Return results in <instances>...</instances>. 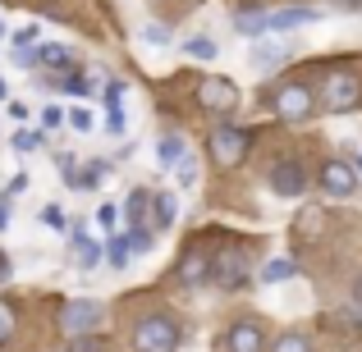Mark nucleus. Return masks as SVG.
Masks as SVG:
<instances>
[{
  "label": "nucleus",
  "instance_id": "obj_23",
  "mask_svg": "<svg viewBox=\"0 0 362 352\" xmlns=\"http://www.w3.org/2000/svg\"><path fill=\"white\" fill-rule=\"evenodd\" d=\"M9 147H14L18 156H28V151H37V147H42V133H33V128H18L14 138H9Z\"/></svg>",
  "mask_w": 362,
  "mask_h": 352
},
{
  "label": "nucleus",
  "instance_id": "obj_47",
  "mask_svg": "<svg viewBox=\"0 0 362 352\" xmlns=\"http://www.w3.org/2000/svg\"><path fill=\"white\" fill-rule=\"evenodd\" d=\"M358 9H362V0H358Z\"/></svg>",
  "mask_w": 362,
  "mask_h": 352
},
{
  "label": "nucleus",
  "instance_id": "obj_7",
  "mask_svg": "<svg viewBox=\"0 0 362 352\" xmlns=\"http://www.w3.org/2000/svg\"><path fill=\"white\" fill-rule=\"evenodd\" d=\"M284 60H289V42H280V37H252V46H247V64H252L257 73L280 69Z\"/></svg>",
  "mask_w": 362,
  "mask_h": 352
},
{
  "label": "nucleus",
  "instance_id": "obj_20",
  "mask_svg": "<svg viewBox=\"0 0 362 352\" xmlns=\"http://www.w3.org/2000/svg\"><path fill=\"white\" fill-rule=\"evenodd\" d=\"M156 197V229H170L179 215V193H151Z\"/></svg>",
  "mask_w": 362,
  "mask_h": 352
},
{
  "label": "nucleus",
  "instance_id": "obj_34",
  "mask_svg": "<svg viewBox=\"0 0 362 352\" xmlns=\"http://www.w3.org/2000/svg\"><path fill=\"white\" fill-rule=\"evenodd\" d=\"M317 224H321V211H303L298 215V233L303 238H317Z\"/></svg>",
  "mask_w": 362,
  "mask_h": 352
},
{
  "label": "nucleus",
  "instance_id": "obj_9",
  "mask_svg": "<svg viewBox=\"0 0 362 352\" xmlns=\"http://www.w3.org/2000/svg\"><path fill=\"white\" fill-rule=\"evenodd\" d=\"M321 188H326V197H354L358 193V174H354V165L349 160H326L321 165Z\"/></svg>",
  "mask_w": 362,
  "mask_h": 352
},
{
  "label": "nucleus",
  "instance_id": "obj_14",
  "mask_svg": "<svg viewBox=\"0 0 362 352\" xmlns=\"http://www.w3.org/2000/svg\"><path fill=\"white\" fill-rule=\"evenodd\" d=\"M147 206H151V193H147V188H133V193H129V202H124L129 229H147Z\"/></svg>",
  "mask_w": 362,
  "mask_h": 352
},
{
  "label": "nucleus",
  "instance_id": "obj_6",
  "mask_svg": "<svg viewBox=\"0 0 362 352\" xmlns=\"http://www.w3.org/2000/svg\"><path fill=\"white\" fill-rule=\"evenodd\" d=\"M312 92L303 87V83H280V92H275V115L280 119H289V123H303L312 115Z\"/></svg>",
  "mask_w": 362,
  "mask_h": 352
},
{
  "label": "nucleus",
  "instance_id": "obj_39",
  "mask_svg": "<svg viewBox=\"0 0 362 352\" xmlns=\"http://www.w3.org/2000/svg\"><path fill=\"white\" fill-rule=\"evenodd\" d=\"M14 46H37V28H18V32H14Z\"/></svg>",
  "mask_w": 362,
  "mask_h": 352
},
{
  "label": "nucleus",
  "instance_id": "obj_27",
  "mask_svg": "<svg viewBox=\"0 0 362 352\" xmlns=\"http://www.w3.org/2000/svg\"><path fill=\"white\" fill-rule=\"evenodd\" d=\"M124 128H129V119H124V106H119V101H110V110H106V133H110V138H119Z\"/></svg>",
  "mask_w": 362,
  "mask_h": 352
},
{
  "label": "nucleus",
  "instance_id": "obj_22",
  "mask_svg": "<svg viewBox=\"0 0 362 352\" xmlns=\"http://www.w3.org/2000/svg\"><path fill=\"white\" fill-rule=\"evenodd\" d=\"M234 28H239L243 37H262L266 32V14H257V9L247 14V9H243V14H234Z\"/></svg>",
  "mask_w": 362,
  "mask_h": 352
},
{
  "label": "nucleus",
  "instance_id": "obj_31",
  "mask_svg": "<svg viewBox=\"0 0 362 352\" xmlns=\"http://www.w3.org/2000/svg\"><path fill=\"white\" fill-rule=\"evenodd\" d=\"M142 42L147 46H170V28H160V23H142Z\"/></svg>",
  "mask_w": 362,
  "mask_h": 352
},
{
  "label": "nucleus",
  "instance_id": "obj_42",
  "mask_svg": "<svg viewBox=\"0 0 362 352\" xmlns=\"http://www.w3.org/2000/svg\"><path fill=\"white\" fill-rule=\"evenodd\" d=\"M9 279V261H5V256H0V284H5Z\"/></svg>",
  "mask_w": 362,
  "mask_h": 352
},
{
  "label": "nucleus",
  "instance_id": "obj_13",
  "mask_svg": "<svg viewBox=\"0 0 362 352\" xmlns=\"http://www.w3.org/2000/svg\"><path fill=\"white\" fill-rule=\"evenodd\" d=\"M262 348H266L262 325H252V320H239V325L230 329V352H262Z\"/></svg>",
  "mask_w": 362,
  "mask_h": 352
},
{
  "label": "nucleus",
  "instance_id": "obj_36",
  "mask_svg": "<svg viewBox=\"0 0 362 352\" xmlns=\"http://www.w3.org/2000/svg\"><path fill=\"white\" fill-rule=\"evenodd\" d=\"M9 334H14V311H9L5 302H0V344H5Z\"/></svg>",
  "mask_w": 362,
  "mask_h": 352
},
{
  "label": "nucleus",
  "instance_id": "obj_43",
  "mask_svg": "<svg viewBox=\"0 0 362 352\" xmlns=\"http://www.w3.org/2000/svg\"><path fill=\"white\" fill-rule=\"evenodd\" d=\"M330 5H339V9H358V0H330Z\"/></svg>",
  "mask_w": 362,
  "mask_h": 352
},
{
  "label": "nucleus",
  "instance_id": "obj_46",
  "mask_svg": "<svg viewBox=\"0 0 362 352\" xmlns=\"http://www.w3.org/2000/svg\"><path fill=\"white\" fill-rule=\"evenodd\" d=\"M0 37H5V23H0Z\"/></svg>",
  "mask_w": 362,
  "mask_h": 352
},
{
  "label": "nucleus",
  "instance_id": "obj_17",
  "mask_svg": "<svg viewBox=\"0 0 362 352\" xmlns=\"http://www.w3.org/2000/svg\"><path fill=\"white\" fill-rule=\"evenodd\" d=\"M206 265H211V261H206V252H202V247H193V252L184 256V265H179V279H184V284H202L206 274H211Z\"/></svg>",
  "mask_w": 362,
  "mask_h": 352
},
{
  "label": "nucleus",
  "instance_id": "obj_28",
  "mask_svg": "<svg viewBox=\"0 0 362 352\" xmlns=\"http://www.w3.org/2000/svg\"><path fill=\"white\" fill-rule=\"evenodd\" d=\"M69 352H106V339H97V334H74L69 339Z\"/></svg>",
  "mask_w": 362,
  "mask_h": 352
},
{
  "label": "nucleus",
  "instance_id": "obj_40",
  "mask_svg": "<svg viewBox=\"0 0 362 352\" xmlns=\"http://www.w3.org/2000/svg\"><path fill=\"white\" fill-rule=\"evenodd\" d=\"M354 302H358V307H362V274H358V279H354Z\"/></svg>",
  "mask_w": 362,
  "mask_h": 352
},
{
  "label": "nucleus",
  "instance_id": "obj_37",
  "mask_svg": "<svg viewBox=\"0 0 362 352\" xmlns=\"http://www.w3.org/2000/svg\"><path fill=\"white\" fill-rule=\"evenodd\" d=\"M60 123H64V110L60 106H46L42 110V128H60Z\"/></svg>",
  "mask_w": 362,
  "mask_h": 352
},
{
  "label": "nucleus",
  "instance_id": "obj_3",
  "mask_svg": "<svg viewBox=\"0 0 362 352\" xmlns=\"http://www.w3.org/2000/svg\"><path fill=\"white\" fill-rule=\"evenodd\" d=\"M101 320H106V307H101L97 298H69L60 307V329L64 334H92V329L101 325Z\"/></svg>",
  "mask_w": 362,
  "mask_h": 352
},
{
  "label": "nucleus",
  "instance_id": "obj_21",
  "mask_svg": "<svg viewBox=\"0 0 362 352\" xmlns=\"http://www.w3.org/2000/svg\"><path fill=\"white\" fill-rule=\"evenodd\" d=\"M184 51L193 55V60H216V55H221V46H216L211 37H188V42H184Z\"/></svg>",
  "mask_w": 362,
  "mask_h": 352
},
{
  "label": "nucleus",
  "instance_id": "obj_25",
  "mask_svg": "<svg viewBox=\"0 0 362 352\" xmlns=\"http://www.w3.org/2000/svg\"><path fill=\"white\" fill-rule=\"evenodd\" d=\"M64 119L74 123V133H92V128H97V119H92V110H88V106H74Z\"/></svg>",
  "mask_w": 362,
  "mask_h": 352
},
{
  "label": "nucleus",
  "instance_id": "obj_45",
  "mask_svg": "<svg viewBox=\"0 0 362 352\" xmlns=\"http://www.w3.org/2000/svg\"><path fill=\"white\" fill-rule=\"evenodd\" d=\"M5 92H9V87H5V78H0V101H5Z\"/></svg>",
  "mask_w": 362,
  "mask_h": 352
},
{
  "label": "nucleus",
  "instance_id": "obj_15",
  "mask_svg": "<svg viewBox=\"0 0 362 352\" xmlns=\"http://www.w3.org/2000/svg\"><path fill=\"white\" fill-rule=\"evenodd\" d=\"M184 151H188V142L179 138V133H165V138L156 142V160H160V169H175L179 160H184Z\"/></svg>",
  "mask_w": 362,
  "mask_h": 352
},
{
  "label": "nucleus",
  "instance_id": "obj_32",
  "mask_svg": "<svg viewBox=\"0 0 362 352\" xmlns=\"http://www.w3.org/2000/svg\"><path fill=\"white\" fill-rule=\"evenodd\" d=\"M124 243H129V252H151V233L147 229H129Z\"/></svg>",
  "mask_w": 362,
  "mask_h": 352
},
{
  "label": "nucleus",
  "instance_id": "obj_33",
  "mask_svg": "<svg viewBox=\"0 0 362 352\" xmlns=\"http://www.w3.org/2000/svg\"><path fill=\"white\" fill-rule=\"evenodd\" d=\"M55 169H60V178H69V183H74V174H78V160H74V151H60V156H55Z\"/></svg>",
  "mask_w": 362,
  "mask_h": 352
},
{
  "label": "nucleus",
  "instance_id": "obj_12",
  "mask_svg": "<svg viewBox=\"0 0 362 352\" xmlns=\"http://www.w3.org/2000/svg\"><path fill=\"white\" fill-rule=\"evenodd\" d=\"M69 233V247H74V261L83 265V270H92V265H101V247L92 243L88 233H83V224H74V229H64Z\"/></svg>",
  "mask_w": 362,
  "mask_h": 352
},
{
  "label": "nucleus",
  "instance_id": "obj_16",
  "mask_svg": "<svg viewBox=\"0 0 362 352\" xmlns=\"http://www.w3.org/2000/svg\"><path fill=\"white\" fill-rule=\"evenodd\" d=\"M37 64H46V69H69L74 51L64 42H46V46H37Z\"/></svg>",
  "mask_w": 362,
  "mask_h": 352
},
{
  "label": "nucleus",
  "instance_id": "obj_29",
  "mask_svg": "<svg viewBox=\"0 0 362 352\" xmlns=\"http://www.w3.org/2000/svg\"><path fill=\"white\" fill-rule=\"evenodd\" d=\"M271 352H312V344H308V334H284V339H275Z\"/></svg>",
  "mask_w": 362,
  "mask_h": 352
},
{
  "label": "nucleus",
  "instance_id": "obj_41",
  "mask_svg": "<svg viewBox=\"0 0 362 352\" xmlns=\"http://www.w3.org/2000/svg\"><path fill=\"white\" fill-rule=\"evenodd\" d=\"M349 165H354V174H358V183H362V156H354Z\"/></svg>",
  "mask_w": 362,
  "mask_h": 352
},
{
  "label": "nucleus",
  "instance_id": "obj_38",
  "mask_svg": "<svg viewBox=\"0 0 362 352\" xmlns=\"http://www.w3.org/2000/svg\"><path fill=\"white\" fill-rule=\"evenodd\" d=\"M42 220H46V224H51V229H60V233H64V229H69V224H64V215H60V211H55V206H46V211H42Z\"/></svg>",
  "mask_w": 362,
  "mask_h": 352
},
{
  "label": "nucleus",
  "instance_id": "obj_35",
  "mask_svg": "<svg viewBox=\"0 0 362 352\" xmlns=\"http://www.w3.org/2000/svg\"><path fill=\"white\" fill-rule=\"evenodd\" d=\"M14 64L18 69H33L37 64V46H14Z\"/></svg>",
  "mask_w": 362,
  "mask_h": 352
},
{
  "label": "nucleus",
  "instance_id": "obj_44",
  "mask_svg": "<svg viewBox=\"0 0 362 352\" xmlns=\"http://www.w3.org/2000/svg\"><path fill=\"white\" fill-rule=\"evenodd\" d=\"M5 224H9V211H5V206H0V233H5Z\"/></svg>",
  "mask_w": 362,
  "mask_h": 352
},
{
  "label": "nucleus",
  "instance_id": "obj_24",
  "mask_svg": "<svg viewBox=\"0 0 362 352\" xmlns=\"http://www.w3.org/2000/svg\"><path fill=\"white\" fill-rule=\"evenodd\" d=\"M115 224H119V206L101 202V206H97V229H101V233H115Z\"/></svg>",
  "mask_w": 362,
  "mask_h": 352
},
{
  "label": "nucleus",
  "instance_id": "obj_30",
  "mask_svg": "<svg viewBox=\"0 0 362 352\" xmlns=\"http://www.w3.org/2000/svg\"><path fill=\"white\" fill-rule=\"evenodd\" d=\"M175 174H179V188H193L197 183V160L188 156V151H184V160L175 165Z\"/></svg>",
  "mask_w": 362,
  "mask_h": 352
},
{
  "label": "nucleus",
  "instance_id": "obj_18",
  "mask_svg": "<svg viewBox=\"0 0 362 352\" xmlns=\"http://www.w3.org/2000/svg\"><path fill=\"white\" fill-rule=\"evenodd\" d=\"M298 274V261L293 256H271V261L262 265V284H284V279H293Z\"/></svg>",
  "mask_w": 362,
  "mask_h": 352
},
{
  "label": "nucleus",
  "instance_id": "obj_10",
  "mask_svg": "<svg viewBox=\"0 0 362 352\" xmlns=\"http://www.w3.org/2000/svg\"><path fill=\"white\" fill-rule=\"evenodd\" d=\"M211 279H216V289H239V284L247 279V256L239 252V247H230L225 256L211 261Z\"/></svg>",
  "mask_w": 362,
  "mask_h": 352
},
{
  "label": "nucleus",
  "instance_id": "obj_2",
  "mask_svg": "<svg viewBox=\"0 0 362 352\" xmlns=\"http://www.w3.org/2000/svg\"><path fill=\"white\" fill-rule=\"evenodd\" d=\"M133 348L138 352H179V325L170 316H142L133 329Z\"/></svg>",
  "mask_w": 362,
  "mask_h": 352
},
{
  "label": "nucleus",
  "instance_id": "obj_8",
  "mask_svg": "<svg viewBox=\"0 0 362 352\" xmlns=\"http://www.w3.org/2000/svg\"><path fill=\"white\" fill-rule=\"evenodd\" d=\"M271 193L275 197H303L308 193V169L298 165V160H280V165H271Z\"/></svg>",
  "mask_w": 362,
  "mask_h": 352
},
{
  "label": "nucleus",
  "instance_id": "obj_1",
  "mask_svg": "<svg viewBox=\"0 0 362 352\" xmlns=\"http://www.w3.org/2000/svg\"><path fill=\"white\" fill-rule=\"evenodd\" d=\"M211 156H216V165H225V169H234L239 160L252 151V133L247 128H239V123H216L211 128Z\"/></svg>",
  "mask_w": 362,
  "mask_h": 352
},
{
  "label": "nucleus",
  "instance_id": "obj_26",
  "mask_svg": "<svg viewBox=\"0 0 362 352\" xmlns=\"http://www.w3.org/2000/svg\"><path fill=\"white\" fill-rule=\"evenodd\" d=\"M55 87H60V92H74V97H88V92H92V83L83 78V73H64V78L55 83Z\"/></svg>",
  "mask_w": 362,
  "mask_h": 352
},
{
  "label": "nucleus",
  "instance_id": "obj_11",
  "mask_svg": "<svg viewBox=\"0 0 362 352\" xmlns=\"http://www.w3.org/2000/svg\"><path fill=\"white\" fill-rule=\"evenodd\" d=\"M303 23H317V9L289 5V9H275V14H266V28H275V32H289V28H303Z\"/></svg>",
  "mask_w": 362,
  "mask_h": 352
},
{
  "label": "nucleus",
  "instance_id": "obj_5",
  "mask_svg": "<svg viewBox=\"0 0 362 352\" xmlns=\"http://www.w3.org/2000/svg\"><path fill=\"white\" fill-rule=\"evenodd\" d=\"M197 101H202L211 115H234L239 110V87L230 78H202L197 83Z\"/></svg>",
  "mask_w": 362,
  "mask_h": 352
},
{
  "label": "nucleus",
  "instance_id": "obj_4",
  "mask_svg": "<svg viewBox=\"0 0 362 352\" xmlns=\"http://www.w3.org/2000/svg\"><path fill=\"white\" fill-rule=\"evenodd\" d=\"M321 106H326V115H349V110H358L362 106V83L354 73H330L326 92H321Z\"/></svg>",
  "mask_w": 362,
  "mask_h": 352
},
{
  "label": "nucleus",
  "instance_id": "obj_19",
  "mask_svg": "<svg viewBox=\"0 0 362 352\" xmlns=\"http://www.w3.org/2000/svg\"><path fill=\"white\" fill-rule=\"evenodd\" d=\"M129 243H124L119 233H106V243H101V261H110V270H129Z\"/></svg>",
  "mask_w": 362,
  "mask_h": 352
}]
</instances>
